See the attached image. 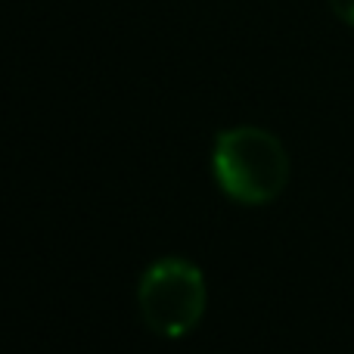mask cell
I'll return each instance as SVG.
<instances>
[{
    "label": "cell",
    "instance_id": "cell-1",
    "mask_svg": "<svg viewBox=\"0 0 354 354\" xmlns=\"http://www.w3.org/2000/svg\"><path fill=\"white\" fill-rule=\"evenodd\" d=\"M214 180L243 205H268L289 183V156L270 131L233 128L214 140Z\"/></svg>",
    "mask_w": 354,
    "mask_h": 354
},
{
    "label": "cell",
    "instance_id": "cell-2",
    "mask_svg": "<svg viewBox=\"0 0 354 354\" xmlns=\"http://www.w3.org/2000/svg\"><path fill=\"white\" fill-rule=\"evenodd\" d=\"M143 324L162 339H183L205 314V280L196 264L162 258L140 277L137 289Z\"/></svg>",
    "mask_w": 354,
    "mask_h": 354
},
{
    "label": "cell",
    "instance_id": "cell-3",
    "mask_svg": "<svg viewBox=\"0 0 354 354\" xmlns=\"http://www.w3.org/2000/svg\"><path fill=\"white\" fill-rule=\"evenodd\" d=\"M330 6H333V12H336L342 22L354 25V0H330Z\"/></svg>",
    "mask_w": 354,
    "mask_h": 354
}]
</instances>
